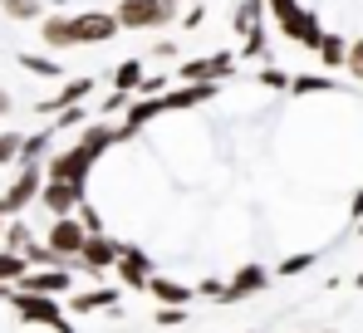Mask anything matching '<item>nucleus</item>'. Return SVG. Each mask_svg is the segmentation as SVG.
Here are the masks:
<instances>
[{
	"instance_id": "obj_1",
	"label": "nucleus",
	"mask_w": 363,
	"mask_h": 333,
	"mask_svg": "<svg viewBox=\"0 0 363 333\" xmlns=\"http://www.w3.org/2000/svg\"><path fill=\"white\" fill-rule=\"evenodd\" d=\"M40 45L45 50H99V45H113L123 30L108 10H60V15H40Z\"/></svg>"
},
{
	"instance_id": "obj_2",
	"label": "nucleus",
	"mask_w": 363,
	"mask_h": 333,
	"mask_svg": "<svg viewBox=\"0 0 363 333\" xmlns=\"http://www.w3.org/2000/svg\"><path fill=\"white\" fill-rule=\"evenodd\" d=\"M265 15L280 25V35L285 40H295L300 50H314L319 45V35H324V25H319V15L300 5V0H265Z\"/></svg>"
},
{
	"instance_id": "obj_3",
	"label": "nucleus",
	"mask_w": 363,
	"mask_h": 333,
	"mask_svg": "<svg viewBox=\"0 0 363 333\" xmlns=\"http://www.w3.org/2000/svg\"><path fill=\"white\" fill-rule=\"evenodd\" d=\"M118 20V30H167L177 15V0H118L108 10Z\"/></svg>"
},
{
	"instance_id": "obj_4",
	"label": "nucleus",
	"mask_w": 363,
	"mask_h": 333,
	"mask_svg": "<svg viewBox=\"0 0 363 333\" xmlns=\"http://www.w3.org/2000/svg\"><path fill=\"white\" fill-rule=\"evenodd\" d=\"M40 186H45L40 162H35V166H15V176H10V181H5V191H0V221L25 216V211L40 201Z\"/></svg>"
},
{
	"instance_id": "obj_5",
	"label": "nucleus",
	"mask_w": 363,
	"mask_h": 333,
	"mask_svg": "<svg viewBox=\"0 0 363 333\" xmlns=\"http://www.w3.org/2000/svg\"><path fill=\"white\" fill-rule=\"evenodd\" d=\"M25 324H35V329H55V333H74L69 324V314L60 309V299H50V294H20V289H10V299H5Z\"/></svg>"
},
{
	"instance_id": "obj_6",
	"label": "nucleus",
	"mask_w": 363,
	"mask_h": 333,
	"mask_svg": "<svg viewBox=\"0 0 363 333\" xmlns=\"http://www.w3.org/2000/svg\"><path fill=\"white\" fill-rule=\"evenodd\" d=\"M99 162H104V157H94V152H84V147L74 142V147H64V152H50L40 171H45V181H84V186H89V176H94Z\"/></svg>"
},
{
	"instance_id": "obj_7",
	"label": "nucleus",
	"mask_w": 363,
	"mask_h": 333,
	"mask_svg": "<svg viewBox=\"0 0 363 333\" xmlns=\"http://www.w3.org/2000/svg\"><path fill=\"white\" fill-rule=\"evenodd\" d=\"M84 235H89V230H84L79 216H55L50 230H45V245L60 255L64 265H74V260H79V250H84Z\"/></svg>"
},
{
	"instance_id": "obj_8",
	"label": "nucleus",
	"mask_w": 363,
	"mask_h": 333,
	"mask_svg": "<svg viewBox=\"0 0 363 333\" xmlns=\"http://www.w3.org/2000/svg\"><path fill=\"white\" fill-rule=\"evenodd\" d=\"M118 250L123 240H113V235H104V230H94V235H84V250H79V270L84 275H104V270H113L118 265Z\"/></svg>"
},
{
	"instance_id": "obj_9",
	"label": "nucleus",
	"mask_w": 363,
	"mask_h": 333,
	"mask_svg": "<svg viewBox=\"0 0 363 333\" xmlns=\"http://www.w3.org/2000/svg\"><path fill=\"white\" fill-rule=\"evenodd\" d=\"M231 69H236V50H221V55H211V59H186L177 69V79L182 84H226Z\"/></svg>"
},
{
	"instance_id": "obj_10",
	"label": "nucleus",
	"mask_w": 363,
	"mask_h": 333,
	"mask_svg": "<svg viewBox=\"0 0 363 333\" xmlns=\"http://www.w3.org/2000/svg\"><path fill=\"white\" fill-rule=\"evenodd\" d=\"M10 289H20V294H50V299H64V294H74V275L55 265V270H25V275L15 279Z\"/></svg>"
},
{
	"instance_id": "obj_11",
	"label": "nucleus",
	"mask_w": 363,
	"mask_h": 333,
	"mask_svg": "<svg viewBox=\"0 0 363 333\" xmlns=\"http://www.w3.org/2000/svg\"><path fill=\"white\" fill-rule=\"evenodd\" d=\"M84 201H89V186L84 181H45L40 186V206L50 216H74Z\"/></svg>"
},
{
	"instance_id": "obj_12",
	"label": "nucleus",
	"mask_w": 363,
	"mask_h": 333,
	"mask_svg": "<svg viewBox=\"0 0 363 333\" xmlns=\"http://www.w3.org/2000/svg\"><path fill=\"white\" fill-rule=\"evenodd\" d=\"M270 289V270L265 265H241L236 275L226 279V289H221V304H241L250 294H265Z\"/></svg>"
},
{
	"instance_id": "obj_13",
	"label": "nucleus",
	"mask_w": 363,
	"mask_h": 333,
	"mask_svg": "<svg viewBox=\"0 0 363 333\" xmlns=\"http://www.w3.org/2000/svg\"><path fill=\"white\" fill-rule=\"evenodd\" d=\"M221 94V84H182V89H167L162 94V113H186V108H201Z\"/></svg>"
},
{
	"instance_id": "obj_14",
	"label": "nucleus",
	"mask_w": 363,
	"mask_h": 333,
	"mask_svg": "<svg viewBox=\"0 0 363 333\" xmlns=\"http://www.w3.org/2000/svg\"><path fill=\"white\" fill-rule=\"evenodd\" d=\"M118 279L128 289H147V279H152V260H147V250H138V245H123L118 250Z\"/></svg>"
},
{
	"instance_id": "obj_15",
	"label": "nucleus",
	"mask_w": 363,
	"mask_h": 333,
	"mask_svg": "<svg viewBox=\"0 0 363 333\" xmlns=\"http://www.w3.org/2000/svg\"><path fill=\"white\" fill-rule=\"evenodd\" d=\"M89 94H94V79H74V84H64L55 98H40V113H60L69 103H89Z\"/></svg>"
},
{
	"instance_id": "obj_16",
	"label": "nucleus",
	"mask_w": 363,
	"mask_h": 333,
	"mask_svg": "<svg viewBox=\"0 0 363 333\" xmlns=\"http://www.w3.org/2000/svg\"><path fill=\"white\" fill-rule=\"evenodd\" d=\"M50 147H55V128H40V132L20 137V162L15 166H35L40 157H50Z\"/></svg>"
},
{
	"instance_id": "obj_17",
	"label": "nucleus",
	"mask_w": 363,
	"mask_h": 333,
	"mask_svg": "<svg viewBox=\"0 0 363 333\" xmlns=\"http://www.w3.org/2000/svg\"><path fill=\"white\" fill-rule=\"evenodd\" d=\"M314 55H319V64H324V69H344L349 40H344V35H334V30H324V35H319V45H314Z\"/></svg>"
},
{
	"instance_id": "obj_18",
	"label": "nucleus",
	"mask_w": 363,
	"mask_h": 333,
	"mask_svg": "<svg viewBox=\"0 0 363 333\" xmlns=\"http://www.w3.org/2000/svg\"><path fill=\"white\" fill-rule=\"evenodd\" d=\"M339 84L329 79V74H319V69H309V74H290V94H300V98H309V94H334Z\"/></svg>"
},
{
	"instance_id": "obj_19",
	"label": "nucleus",
	"mask_w": 363,
	"mask_h": 333,
	"mask_svg": "<svg viewBox=\"0 0 363 333\" xmlns=\"http://www.w3.org/2000/svg\"><path fill=\"white\" fill-rule=\"evenodd\" d=\"M118 304V289H94V294H74V319H89L99 309H113Z\"/></svg>"
},
{
	"instance_id": "obj_20",
	"label": "nucleus",
	"mask_w": 363,
	"mask_h": 333,
	"mask_svg": "<svg viewBox=\"0 0 363 333\" xmlns=\"http://www.w3.org/2000/svg\"><path fill=\"white\" fill-rule=\"evenodd\" d=\"M231 25H236V35H250V30H260V25H265V0H236V15H231Z\"/></svg>"
},
{
	"instance_id": "obj_21",
	"label": "nucleus",
	"mask_w": 363,
	"mask_h": 333,
	"mask_svg": "<svg viewBox=\"0 0 363 333\" xmlns=\"http://www.w3.org/2000/svg\"><path fill=\"white\" fill-rule=\"evenodd\" d=\"M147 294H152L157 304H186V299H191V289H186V284H177V279H162V275L147 279Z\"/></svg>"
},
{
	"instance_id": "obj_22",
	"label": "nucleus",
	"mask_w": 363,
	"mask_h": 333,
	"mask_svg": "<svg viewBox=\"0 0 363 333\" xmlns=\"http://www.w3.org/2000/svg\"><path fill=\"white\" fill-rule=\"evenodd\" d=\"M30 245H35V230H30V225L20 221V216H15V221H5V235H0V250H15V255H25Z\"/></svg>"
},
{
	"instance_id": "obj_23",
	"label": "nucleus",
	"mask_w": 363,
	"mask_h": 333,
	"mask_svg": "<svg viewBox=\"0 0 363 333\" xmlns=\"http://www.w3.org/2000/svg\"><path fill=\"white\" fill-rule=\"evenodd\" d=\"M143 74H147V69H143V59H123V64L113 69V74H108V79H113V89H123V94H133V89L143 84Z\"/></svg>"
},
{
	"instance_id": "obj_24",
	"label": "nucleus",
	"mask_w": 363,
	"mask_h": 333,
	"mask_svg": "<svg viewBox=\"0 0 363 333\" xmlns=\"http://www.w3.org/2000/svg\"><path fill=\"white\" fill-rule=\"evenodd\" d=\"M0 15L25 25V20H40L45 15V0H0Z\"/></svg>"
},
{
	"instance_id": "obj_25",
	"label": "nucleus",
	"mask_w": 363,
	"mask_h": 333,
	"mask_svg": "<svg viewBox=\"0 0 363 333\" xmlns=\"http://www.w3.org/2000/svg\"><path fill=\"white\" fill-rule=\"evenodd\" d=\"M20 69L35 74V79H60V74H64L60 59H50V55H20Z\"/></svg>"
},
{
	"instance_id": "obj_26",
	"label": "nucleus",
	"mask_w": 363,
	"mask_h": 333,
	"mask_svg": "<svg viewBox=\"0 0 363 333\" xmlns=\"http://www.w3.org/2000/svg\"><path fill=\"white\" fill-rule=\"evenodd\" d=\"M255 84H260V89H280V94H285V89H290V69H280V64H260V69H255Z\"/></svg>"
},
{
	"instance_id": "obj_27",
	"label": "nucleus",
	"mask_w": 363,
	"mask_h": 333,
	"mask_svg": "<svg viewBox=\"0 0 363 333\" xmlns=\"http://www.w3.org/2000/svg\"><path fill=\"white\" fill-rule=\"evenodd\" d=\"M20 137H25V132H15V128H0V171L20 162Z\"/></svg>"
},
{
	"instance_id": "obj_28",
	"label": "nucleus",
	"mask_w": 363,
	"mask_h": 333,
	"mask_svg": "<svg viewBox=\"0 0 363 333\" xmlns=\"http://www.w3.org/2000/svg\"><path fill=\"white\" fill-rule=\"evenodd\" d=\"M30 265H25V255H15V250H0V284H15V279L25 275Z\"/></svg>"
},
{
	"instance_id": "obj_29",
	"label": "nucleus",
	"mask_w": 363,
	"mask_h": 333,
	"mask_svg": "<svg viewBox=\"0 0 363 333\" xmlns=\"http://www.w3.org/2000/svg\"><path fill=\"white\" fill-rule=\"evenodd\" d=\"M186 324V304H157V329H182Z\"/></svg>"
},
{
	"instance_id": "obj_30",
	"label": "nucleus",
	"mask_w": 363,
	"mask_h": 333,
	"mask_svg": "<svg viewBox=\"0 0 363 333\" xmlns=\"http://www.w3.org/2000/svg\"><path fill=\"white\" fill-rule=\"evenodd\" d=\"M309 265H314V250H304V255H290V260H280V270H275V275L290 279V275H304Z\"/></svg>"
},
{
	"instance_id": "obj_31",
	"label": "nucleus",
	"mask_w": 363,
	"mask_h": 333,
	"mask_svg": "<svg viewBox=\"0 0 363 333\" xmlns=\"http://www.w3.org/2000/svg\"><path fill=\"white\" fill-rule=\"evenodd\" d=\"M344 69H349V74H354V79L363 84V35H359V40H349V55H344Z\"/></svg>"
},
{
	"instance_id": "obj_32",
	"label": "nucleus",
	"mask_w": 363,
	"mask_h": 333,
	"mask_svg": "<svg viewBox=\"0 0 363 333\" xmlns=\"http://www.w3.org/2000/svg\"><path fill=\"white\" fill-rule=\"evenodd\" d=\"M128 103H133V94H123V89H113V94H108V98L99 103V113H104V118H113V113H128Z\"/></svg>"
},
{
	"instance_id": "obj_33",
	"label": "nucleus",
	"mask_w": 363,
	"mask_h": 333,
	"mask_svg": "<svg viewBox=\"0 0 363 333\" xmlns=\"http://www.w3.org/2000/svg\"><path fill=\"white\" fill-rule=\"evenodd\" d=\"M221 289H226V279H196V289H191V294H206V299H221Z\"/></svg>"
},
{
	"instance_id": "obj_34",
	"label": "nucleus",
	"mask_w": 363,
	"mask_h": 333,
	"mask_svg": "<svg viewBox=\"0 0 363 333\" xmlns=\"http://www.w3.org/2000/svg\"><path fill=\"white\" fill-rule=\"evenodd\" d=\"M201 20H206V5H196V10H186V15H182V25H186V30H196Z\"/></svg>"
},
{
	"instance_id": "obj_35",
	"label": "nucleus",
	"mask_w": 363,
	"mask_h": 333,
	"mask_svg": "<svg viewBox=\"0 0 363 333\" xmlns=\"http://www.w3.org/2000/svg\"><path fill=\"white\" fill-rule=\"evenodd\" d=\"M15 113V98H10V89H0V118H10Z\"/></svg>"
},
{
	"instance_id": "obj_36",
	"label": "nucleus",
	"mask_w": 363,
	"mask_h": 333,
	"mask_svg": "<svg viewBox=\"0 0 363 333\" xmlns=\"http://www.w3.org/2000/svg\"><path fill=\"white\" fill-rule=\"evenodd\" d=\"M0 235H5V221H0Z\"/></svg>"
}]
</instances>
